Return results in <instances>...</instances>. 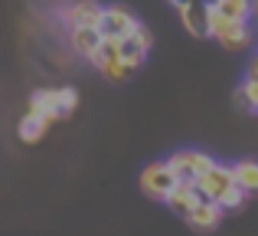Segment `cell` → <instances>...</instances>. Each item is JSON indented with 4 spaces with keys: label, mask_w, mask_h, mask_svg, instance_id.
Segmentation results:
<instances>
[{
    "label": "cell",
    "mask_w": 258,
    "mask_h": 236,
    "mask_svg": "<svg viewBox=\"0 0 258 236\" xmlns=\"http://www.w3.org/2000/svg\"><path fill=\"white\" fill-rule=\"evenodd\" d=\"M213 10H219L229 20H252L255 17V0H213Z\"/></svg>",
    "instance_id": "16"
},
{
    "label": "cell",
    "mask_w": 258,
    "mask_h": 236,
    "mask_svg": "<svg viewBox=\"0 0 258 236\" xmlns=\"http://www.w3.org/2000/svg\"><path fill=\"white\" fill-rule=\"evenodd\" d=\"M167 164H170V171L176 174V180L196 184V180H200L203 174L216 164V158H213V154H206L203 148H180V151H173L170 158H167Z\"/></svg>",
    "instance_id": "2"
},
{
    "label": "cell",
    "mask_w": 258,
    "mask_h": 236,
    "mask_svg": "<svg viewBox=\"0 0 258 236\" xmlns=\"http://www.w3.org/2000/svg\"><path fill=\"white\" fill-rule=\"evenodd\" d=\"M141 26V20L134 17V10H127L124 4H105V13H101V36L105 39H114V43H121V39H127L134 30Z\"/></svg>",
    "instance_id": "5"
},
{
    "label": "cell",
    "mask_w": 258,
    "mask_h": 236,
    "mask_svg": "<svg viewBox=\"0 0 258 236\" xmlns=\"http://www.w3.org/2000/svg\"><path fill=\"white\" fill-rule=\"evenodd\" d=\"M232 174H235V187H242L248 197H255V194H258V161L255 158L235 161V164H232Z\"/></svg>",
    "instance_id": "15"
},
{
    "label": "cell",
    "mask_w": 258,
    "mask_h": 236,
    "mask_svg": "<svg viewBox=\"0 0 258 236\" xmlns=\"http://www.w3.org/2000/svg\"><path fill=\"white\" fill-rule=\"evenodd\" d=\"M235 105H239L242 112L258 115V82H255V79H245V82L235 89Z\"/></svg>",
    "instance_id": "17"
},
{
    "label": "cell",
    "mask_w": 258,
    "mask_h": 236,
    "mask_svg": "<svg viewBox=\"0 0 258 236\" xmlns=\"http://www.w3.org/2000/svg\"><path fill=\"white\" fill-rule=\"evenodd\" d=\"M176 184H180V180H176V174L170 171L167 161H151V164L141 171V191L151 200H157V204H164V200L170 197Z\"/></svg>",
    "instance_id": "4"
},
{
    "label": "cell",
    "mask_w": 258,
    "mask_h": 236,
    "mask_svg": "<svg viewBox=\"0 0 258 236\" xmlns=\"http://www.w3.org/2000/svg\"><path fill=\"white\" fill-rule=\"evenodd\" d=\"M209 36L229 53H248L255 43V23L252 20H229L219 10L209 13Z\"/></svg>",
    "instance_id": "1"
},
{
    "label": "cell",
    "mask_w": 258,
    "mask_h": 236,
    "mask_svg": "<svg viewBox=\"0 0 258 236\" xmlns=\"http://www.w3.org/2000/svg\"><path fill=\"white\" fill-rule=\"evenodd\" d=\"M26 112H36V115H46L52 121H59V109H56V85H43L30 96L26 102Z\"/></svg>",
    "instance_id": "14"
},
{
    "label": "cell",
    "mask_w": 258,
    "mask_h": 236,
    "mask_svg": "<svg viewBox=\"0 0 258 236\" xmlns=\"http://www.w3.org/2000/svg\"><path fill=\"white\" fill-rule=\"evenodd\" d=\"M88 63H92L95 69L108 79V82H124V79L134 76V69L124 63V56H121V43H114V39H105V43H101V50L95 53Z\"/></svg>",
    "instance_id": "6"
},
{
    "label": "cell",
    "mask_w": 258,
    "mask_h": 236,
    "mask_svg": "<svg viewBox=\"0 0 258 236\" xmlns=\"http://www.w3.org/2000/svg\"><path fill=\"white\" fill-rule=\"evenodd\" d=\"M101 13H105V4L98 0H66L59 7V20H62L66 30H76V26H98Z\"/></svg>",
    "instance_id": "7"
},
{
    "label": "cell",
    "mask_w": 258,
    "mask_h": 236,
    "mask_svg": "<svg viewBox=\"0 0 258 236\" xmlns=\"http://www.w3.org/2000/svg\"><path fill=\"white\" fill-rule=\"evenodd\" d=\"M101 43H105V36H101L98 26H76V30H69V50L82 59H92L101 50Z\"/></svg>",
    "instance_id": "11"
},
{
    "label": "cell",
    "mask_w": 258,
    "mask_h": 236,
    "mask_svg": "<svg viewBox=\"0 0 258 236\" xmlns=\"http://www.w3.org/2000/svg\"><path fill=\"white\" fill-rule=\"evenodd\" d=\"M200 200H203V197H200V191H196V184H186V180H180V184L173 187V194L164 200V204H167V210H170V213H176L180 220H186Z\"/></svg>",
    "instance_id": "12"
},
{
    "label": "cell",
    "mask_w": 258,
    "mask_h": 236,
    "mask_svg": "<svg viewBox=\"0 0 258 236\" xmlns=\"http://www.w3.org/2000/svg\"><path fill=\"white\" fill-rule=\"evenodd\" d=\"M79 105V92L76 85H56V109H59V118H69Z\"/></svg>",
    "instance_id": "18"
},
{
    "label": "cell",
    "mask_w": 258,
    "mask_h": 236,
    "mask_svg": "<svg viewBox=\"0 0 258 236\" xmlns=\"http://www.w3.org/2000/svg\"><path fill=\"white\" fill-rule=\"evenodd\" d=\"M176 13H180L183 26L193 36H209V13H213V0H176Z\"/></svg>",
    "instance_id": "8"
},
{
    "label": "cell",
    "mask_w": 258,
    "mask_h": 236,
    "mask_svg": "<svg viewBox=\"0 0 258 236\" xmlns=\"http://www.w3.org/2000/svg\"><path fill=\"white\" fill-rule=\"evenodd\" d=\"M245 200H248V194H245V191H242V187H235V191H232V194H229V197H226V200H222V204H219V207H222V210H226V213H229V210H239V207H245Z\"/></svg>",
    "instance_id": "19"
},
{
    "label": "cell",
    "mask_w": 258,
    "mask_h": 236,
    "mask_svg": "<svg viewBox=\"0 0 258 236\" xmlns=\"http://www.w3.org/2000/svg\"><path fill=\"white\" fill-rule=\"evenodd\" d=\"M147 53H151V30H147L144 23L138 26V30L131 33L127 39H121V56H124V63L131 66L134 72L144 66V59H147Z\"/></svg>",
    "instance_id": "9"
},
{
    "label": "cell",
    "mask_w": 258,
    "mask_h": 236,
    "mask_svg": "<svg viewBox=\"0 0 258 236\" xmlns=\"http://www.w3.org/2000/svg\"><path fill=\"white\" fill-rule=\"evenodd\" d=\"M196 191H200L203 200H213V204H222L229 194L235 191V174H232V164H219L216 161L200 180H196Z\"/></svg>",
    "instance_id": "3"
},
{
    "label": "cell",
    "mask_w": 258,
    "mask_h": 236,
    "mask_svg": "<svg viewBox=\"0 0 258 236\" xmlns=\"http://www.w3.org/2000/svg\"><path fill=\"white\" fill-rule=\"evenodd\" d=\"M222 217H226V210H222L219 204L200 200V204L193 207V213L186 217V223H189V230H196V233H213L216 226L222 223Z\"/></svg>",
    "instance_id": "10"
},
{
    "label": "cell",
    "mask_w": 258,
    "mask_h": 236,
    "mask_svg": "<svg viewBox=\"0 0 258 236\" xmlns=\"http://www.w3.org/2000/svg\"><path fill=\"white\" fill-rule=\"evenodd\" d=\"M170 4H176V0H170Z\"/></svg>",
    "instance_id": "21"
},
{
    "label": "cell",
    "mask_w": 258,
    "mask_h": 236,
    "mask_svg": "<svg viewBox=\"0 0 258 236\" xmlns=\"http://www.w3.org/2000/svg\"><path fill=\"white\" fill-rule=\"evenodd\" d=\"M245 79H255L258 82V50H255V56L248 59V66H245Z\"/></svg>",
    "instance_id": "20"
},
{
    "label": "cell",
    "mask_w": 258,
    "mask_h": 236,
    "mask_svg": "<svg viewBox=\"0 0 258 236\" xmlns=\"http://www.w3.org/2000/svg\"><path fill=\"white\" fill-rule=\"evenodd\" d=\"M52 125H56L52 118L36 115V112H26V115L20 118V125H17V134H20V141H23V145H36V141H43V134L49 131Z\"/></svg>",
    "instance_id": "13"
}]
</instances>
